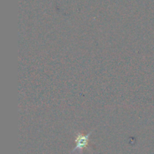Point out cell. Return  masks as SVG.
I'll return each instance as SVG.
<instances>
[{
    "instance_id": "6da1fadb",
    "label": "cell",
    "mask_w": 154,
    "mask_h": 154,
    "mask_svg": "<svg viewBox=\"0 0 154 154\" xmlns=\"http://www.w3.org/2000/svg\"><path fill=\"white\" fill-rule=\"evenodd\" d=\"M93 131H90L89 133H87V135H84V134L81 133V132H75V148L71 151L70 154H74V153H78V154H82L84 150L85 149H88L90 150V135L93 133Z\"/></svg>"
}]
</instances>
